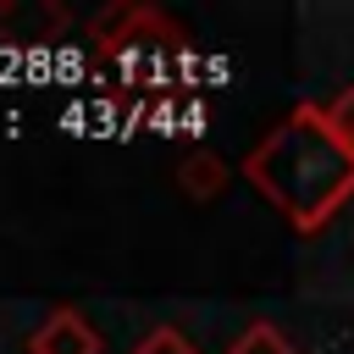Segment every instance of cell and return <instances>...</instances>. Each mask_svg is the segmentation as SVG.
Wrapping results in <instances>:
<instances>
[{"instance_id":"3","label":"cell","mask_w":354,"mask_h":354,"mask_svg":"<svg viewBox=\"0 0 354 354\" xmlns=\"http://www.w3.org/2000/svg\"><path fill=\"white\" fill-rule=\"evenodd\" d=\"M177 183H183L188 199H216V194L227 188V166H221L216 155H188L183 171H177Z\"/></svg>"},{"instance_id":"2","label":"cell","mask_w":354,"mask_h":354,"mask_svg":"<svg viewBox=\"0 0 354 354\" xmlns=\"http://www.w3.org/2000/svg\"><path fill=\"white\" fill-rule=\"evenodd\" d=\"M28 354H100V332H94L77 310H55V315L28 337Z\"/></svg>"},{"instance_id":"1","label":"cell","mask_w":354,"mask_h":354,"mask_svg":"<svg viewBox=\"0 0 354 354\" xmlns=\"http://www.w3.org/2000/svg\"><path fill=\"white\" fill-rule=\"evenodd\" d=\"M243 177L288 216L293 232H321L354 199V149L332 138L321 105H299L249 149Z\"/></svg>"},{"instance_id":"6","label":"cell","mask_w":354,"mask_h":354,"mask_svg":"<svg viewBox=\"0 0 354 354\" xmlns=\"http://www.w3.org/2000/svg\"><path fill=\"white\" fill-rule=\"evenodd\" d=\"M133 354H194V343H188L177 326H155V332H149Z\"/></svg>"},{"instance_id":"4","label":"cell","mask_w":354,"mask_h":354,"mask_svg":"<svg viewBox=\"0 0 354 354\" xmlns=\"http://www.w3.org/2000/svg\"><path fill=\"white\" fill-rule=\"evenodd\" d=\"M227 354H293V343H288L271 321H254V326H243V332L232 337Z\"/></svg>"},{"instance_id":"5","label":"cell","mask_w":354,"mask_h":354,"mask_svg":"<svg viewBox=\"0 0 354 354\" xmlns=\"http://www.w3.org/2000/svg\"><path fill=\"white\" fill-rule=\"evenodd\" d=\"M321 116H326L332 138L354 149V83H348V88H337V94H332V105H321Z\"/></svg>"}]
</instances>
